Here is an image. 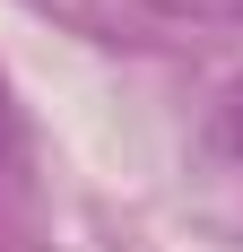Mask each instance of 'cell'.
Segmentation results:
<instances>
[{"label":"cell","instance_id":"cell-2","mask_svg":"<svg viewBox=\"0 0 243 252\" xmlns=\"http://www.w3.org/2000/svg\"><path fill=\"white\" fill-rule=\"evenodd\" d=\"M18 157V104H9V78H0V165Z\"/></svg>","mask_w":243,"mask_h":252},{"label":"cell","instance_id":"cell-1","mask_svg":"<svg viewBox=\"0 0 243 252\" xmlns=\"http://www.w3.org/2000/svg\"><path fill=\"white\" fill-rule=\"evenodd\" d=\"M217 130H226V148L243 157V78H235V87H226V104H217Z\"/></svg>","mask_w":243,"mask_h":252}]
</instances>
